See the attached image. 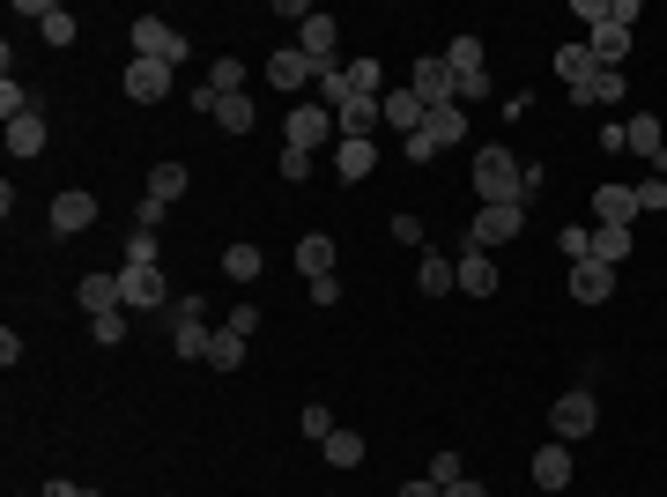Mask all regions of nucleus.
Wrapping results in <instances>:
<instances>
[{
	"label": "nucleus",
	"instance_id": "nucleus-1",
	"mask_svg": "<svg viewBox=\"0 0 667 497\" xmlns=\"http://www.w3.org/2000/svg\"><path fill=\"white\" fill-rule=\"evenodd\" d=\"M519 178H527V164H519L504 142L475 149V194H482V208H490V200H519Z\"/></svg>",
	"mask_w": 667,
	"mask_h": 497
},
{
	"label": "nucleus",
	"instance_id": "nucleus-2",
	"mask_svg": "<svg viewBox=\"0 0 667 497\" xmlns=\"http://www.w3.org/2000/svg\"><path fill=\"white\" fill-rule=\"evenodd\" d=\"M460 134H468V112H460V104H438V112H423V126L408 134V156H416V164H430V156L452 149Z\"/></svg>",
	"mask_w": 667,
	"mask_h": 497
},
{
	"label": "nucleus",
	"instance_id": "nucleus-3",
	"mask_svg": "<svg viewBox=\"0 0 667 497\" xmlns=\"http://www.w3.org/2000/svg\"><path fill=\"white\" fill-rule=\"evenodd\" d=\"M519 230H527V208H519V200H490V208H482V216H475V230H468V246H512Z\"/></svg>",
	"mask_w": 667,
	"mask_h": 497
},
{
	"label": "nucleus",
	"instance_id": "nucleus-4",
	"mask_svg": "<svg viewBox=\"0 0 667 497\" xmlns=\"http://www.w3.org/2000/svg\"><path fill=\"white\" fill-rule=\"evenodd\" d=\"M134 60H164V68H178V60H186V38H178L164 15H134Z\"/></svg>",
	"mask_w": 667,
	"mask_h": 497
},
{
	"label": "nucleus",
	"instance_id": "nucleus-5",
	"mask_svg": "<svg viewBox=\"0 0 667 497\" xmlns=\"http://www.w3.org/2000/svg\"><path fill=\"white\" fill-rule=\"evenodd\" d=\"M296 52H304V60H312V68H342V23H334V15H304V30H296Z\"/></svg>",
	"mask_w": 667,
	"mask_h": 497
},
{
	"label": "nucleus",
	"instance_id": "nucleus-6",
	"mask_svg": "<svg viewBox=\"0 0 667 497\" xmlns=\"http://www.w3.org/2000/svg\"><path fill=\"white\" fill-rule=\"evenodd\" d=\"M164 298H171L164 268H119V304H126V312H156Z\"/></svg>",
	"mask_w": 667,
	"mask_h": 497
},
{
	"label": "nucleus",
	"instance_id": "nucleus-7",
	"mask_svg": "<svg viewBox=\"0 0 667 497\" xmlns=\"http://www.w3.org/2000/svg\"><path fill=\"white\" fill-rule=\"evenodd\" d=\"M408 90H416V97L430 104V112H438V104H452V97H460V75L445 68V52H438V60L423 52V60H416V75H408Z\"/></svg>",
	"mask_w": 667,
	"mask_h": 497
},
{
	"label": "nucleus",
	"instance_id": "nucleus-8",
	"mask_svg": "<svg viewBox=\"0 0 667 497\" xmlns=\"http://www.w3.org/2000/svg\"><path fill=\"white\" fill-rule=\"evenodd\" d=\"M208 312H200V290L194 298H178V327H171V342H178V356H194V364H208Z\"/></svg>",
	"mask_w": 667,
	"mask_h": 497
},
{
	"label": "nucleus",
	"instance_id": "nucleus-9",
	"mask_svg": "<svg viewBox=\"0 0 667 497\" xmlns=\"http://www.w3.org/2000/svg\"><path fill=\"white\" fill-rule=\"evenodd\" d=\"M623 149L645 156L653 172H667V142H660V120H653V112H630V120H623Z\"/></svg>",
	"mask_w": 667,
	"mask_h": 497
},
{
	"label": "nucleus",
	"instance_id": "nucleus-10",
	"mask_svg": "<svg viewBox=\"0 0 667 497\" xmlns=\"http://www.w3.org/2000/svg\"><path fill=\"white\" fill-rule=\"evenodd\" d=\"M593 423H601V408H593L586 386H579V394H564L556 408H549V431H556V438H586Z\"/></svg>",
	"mask_w": 667,
	"mask_h": 497
},
{
	"label": "nucleus",
	"instance_id": "nucleus-11",
	"mask_svg": "<svg viewBox=\"0 0 667 497\" xmlns=\"http://www.w3.org/2000/svg\"><path fill=\"white\" fill-rule=\"evenodd\" d=\"M126 97L134 104H164L171 97V68H164V60H126Z\"/></svg>",
	"mask_w": 667,
	"mask_h": 497
},
{
	"label": "nucleus",
	"instance_id": "nucleus-12",
	"mask_svg": "<svg viewBox=\"0 0 667 497\" xmlns=\"http://www.w3.org/2000/svg\"><path fill=\"white\" fill-rule=\"evenodd\" d=\"M571 298L579 304H608L616 298V268H608V260H571Z\"/></svg>",
	"mask_w": 667,
	"mask_h": 497
},
{
	"label": "nucleus",
	"instance_id": "nucleus-13",
	"mask_svg": "<svg viewBox=\"0 0 667 497\" xmlns=\"http://www.w3.org/2000/svg\"><path fill=\"white\" fill-rule=\"evenodd\" d=\"M452 275H460V290H468V298H497V260L482 246L460 252V260H452Z\"/></svg>",
	"mask_w": 667,
	"mask_h": 497
},
{
	"label": "nucleus",
	"instance_id": "nucleus-14",
	"mask_svg": "<svg viewBox=\"0 0 667 497\" xmlns=\"http://www.w3.org/2000/svg\"><path fill=\"white\" fill-rule=\"evenodd\" d=\"M326 134H334V112L326 104H296L290 112V149H320Z\"/></svg>",
	"mask_w": 667,
	"mask_h": 497
},
{
	"label": "nucleus",
	"instance_id": "nucleus-15",
	"mask_svg": "<svg viewBox=\"0 0 667 497\" xmlns=\"http://www.w3.org/2000/svg\"><path fill=\"white\" fill-rule=\"evenodd\" d=\"M268 82L274 90H304V82H320V68H312L296 45H282V52H268Z\"/></svg>",
	"mask_w": 667,
	"mask_h": 497
},
{
	"label": "nucleus",
	"instance_id": "nucleus-16",
	"mask_svg": "<svg viewBox=\"0 0 667 497\" xmlns=\"http://www.w3.org/2000/svg\"><path fill=\"white\" fill-rule=\"evenodd\" d=\"M74 298H82V312H90V320L126 312V304H119V275H82V282H74Z\"/></svg>",
	"mask_w": 667,
	"mask_h": 497
},
{
	"label": "nucleus",
	"instance_id": "nucleus-17",
	"mask_svg": "<svg viewBox=\"0 0 667 497\" xmlns=\"http://www.w3.org/2000/svg\"><path fill=\"white\" fill-rule=\"evenodd\" d=\"M97 224V194H60L52 200V230L60 238H74V230H90Z\"/></svg>",
	"mask_w": 667,
	"mask_h": 497
},
{
	"label": "nucleus",
	"instance_id": "nucleus-18",
	"mask_svg": "<svg viewBox=\"0 0 667 497\" xmlns=\"http://www.w3.org/2000/svg\"><path fill=\"white\" fill-rule=\"evenodd\" d=\"M423 112H430V104H423L416 90H386V97H378V120H386V126H400V134H416V126H423Z\"/></svg>",
	"mask_w": 667,
	"mask_h": 497
},
{
	"label": "nucleus",
	"instance_id": "nucleus-19",
	"mask_svg": "<svg viewBox=\"0 0 667 497\" xmlns=\"http://www.w3.org/2000/svg\"><path fill=\"white\" fill-rule=\"evenodd\" d=\"M534 483H542V490H571V446L564 438H549V446L534 453Z\"/></svg>",
	"mask_w": 667,
	"mask_h": 497
},
{
	"label": "nucleus",
	"instance_id": "nucleus-20",
	"mask_svg": "<svg viewBox=\"0 0 667 497\" xmlns=\"http://www.w3.org/2000/svg\"><path fill=\"white\" fill-rule=\"evenodd\" d=\"M586 52H593V68H623V52H630V30H623V23H593Z\"/></svg>",
	"mask_w": 667,
	"mask_h": 497
},
{
	"label": "nucleus",
	"instance_id": "nucleus-21",
	"mask_svg": "<svg viewBox=\"0 0 667 497\" xmlns=\"http://www.w3.org/2000/svg\"><path fill=\"white\" fill-rule=\"evenodd\" d=\"M593 216H601V224H638V194H630V186H616V178H608V186H601V194H593Z\"/></svg>",
	"mask_w": 667,
	"mask_h": 497
},
{
	"label": "nucleus",
	"instance_id": "nucleus-22",
	"mask_svg": "<svg viewBox=\"0 0 667 497\" xmlns=\"http://www.w3.org/2000/svg\"><path fill=\"white\" fill-rule=\"evenodd\" d=\"M445 68H452L460 82L490 75V52H482V38H452V45H445Z\"/></svg>",
	"mask_w": 667,
	"mask_h": 497
},
{
	"label": "nucleus",
	"instance_id": "nucleus-23",
	"mask_svg": "<svg viewBox=\"0 0 667 497\" xmlns=\"http://www.w3.org/2000/svg\"><path fill=\"white\" fill-rule=\"evenodd\" d=\"M334 126H342V142H371V126H378V97H348L342 112H334Z\"/></svg>",
	"mask_w": 667,
	"mask_h": 497
},
{
	"label": "nucleus",
	"instance_id": "nucleus-24",
	"mask_svg": "<svg viewBox=\"0 0 667 497\" xmlns=\"http://www.w3.org/2000/svg\"><path fill=\"white\" fill-rule=\"evenodd\" d=\"M296 268H304V282H312V275H334V238H326V230H304V238H296Z\"/></svg>",
	"mask_w": 667,
	"mask_h": 497
},
{
	"label": "nucleus",
	"instance_id": "nucleus-25",
	"mask_svg": "<svg viewBox=\"0 0 667 497\" xmlns=\"http://www.w3.org/2000/svg\"><path fill=\"white\" fill-rule=\"evenodd\" d=\"M623 90H630V82H623L616 68H593V75L579 82V90H571V97H579V104H623Z\"/></svg>",
	"mask_w": 667,
	"mask_h": 497
},
{
	"label": "nucleus",
	"instance_id": "nucleus-26",
	"mask_svg": "<svg viewBox=\"0 0 667 497\" xmlns=\"http://www.w3.org/2000/svg\"><path fill=\"white\" fill-rule=\"evenodd\" d=\"M208 364H216V372H238V364H246V334H238V327H216V334H208Z\"/></svg>",
	"mask_w": 667,
	"mask_h": 497
},
{
	"label": "nucleus",
	"instance_id": "nucleus-27",
	"mask_svg": "<svg viewBox=\"0 0 667 497\" xmlns=\"http://www.w3.org/2000/svg\"><path fill=\"white\" fill-rule=\"evenodd\" d=\"M334 172H342L348 186H356V178H371V172H378V149H371V142H342V149H334Z\"/></svg>",
	"mask_w": 667,
	"mask_h": 497
},
{
	"label": "nucleus",
	"instance_id": "nucleus-28",
	"mask_svg": "<svg viewBox=\"0 0 667 497\" xmlns=\"http://www.w3.org/2000/svg\"><path fill=\"white\" fill-rule=\"evenodd\" d=\"M8 149H15V156H38V149H45V112H23V120H8Z\"/></svg>",
	"mask_w": 667,
	"mask_h": 497
},
{
	"label": "nucleus",
	"instance_id": "nucleus-29",
	"mask_svg": "<svg viewBox=\"0 0 667 497\" xmlns=\"http://www.w3.org/2000/svg\"><path fill=\"white\" fill-rule=\"evenodd\" d=\"M586 260H608V268H616V260H630V224H601L593 230V252Z\"/></svg>",
	"mask_w": 667,
	"mask_h": 497
},
{
	"label": "nucleus",
	"instance_id": "nucleus-30",
	"mask_svg": "<svg viewBox=\"0 0 667 497\" xmlns=\"http://www.w3.org/2000/svg\"><path fill=\"white\" fill-rule=\"evenodd\" d=\"M416 282H423V298H445V290H460V275H452V260H438V252H423Z\"/></svg>",
	"mask_w": 667,
	"mask_h": 497
},
{
	"label": "nucleus",
	"instance_id": "nucleus-31",
	"mask_svg": "<svg viewBox=\"0 0 667 497\" xmlns=\"http://www.w3.org/2000/svg\"><path fill=\"white\" fill-rule=\"evenodd\" d=\"M320 453H326V468H364V438L356 431H334Z\"/></svg>",
	"mask_w": 667,
	"mask_h": 497
},
{
	"label": "nucleus",
	"instance_id": "nucleus-32",
	"mask_svg": "<svg viewBox=\"0 0 667 497\" xmlns=\"http://www.w3.org/2000/svg\"><path fill=\"white\" fill-rule=\"evenodd\" d=\"M178 194H186V164H156V172H148V200H164V208H171Z\"/></svg>",
	"mask_w": 667,
	"mask_h": 497
},
{
	"label": "nucleus",
	"instance_id": "nucleus-33",
	"mask_svg": "<svg viewBox=\"0 0 667 497\" xmlns=\"http://www.w3.org/2000/svg\"><path fill=\"white\" fill-rule=\"evenodd\" d=\"M208 90H216V97H246V60H216V68H208Z\"/></svg>",
	"mask_w": 667,
	"mask_h": 497
},
{
	"label": "nucleus",
	"instance_id": "nucleus-34",
	"mask_svg": "<svg viewBox=\"0 0 667 497\" xmlns=\"http://www.w3.org/2000/svg\"><path fill=\"white\" fill-rule=\"evenodd\" d=\"M216 120H222V134H252V120H260V112H252V97H222Z\"/></svg>",
	"mask_w": 667,
	"mask_h": 497
},
{
	"label": "nucleus",
	"instance_id": "nucleus-35",
	"mask_svg": "<svg viewBox=\"0 0 667 497\" xmlns=\"http://www.w3.org/2000/svg\"><path fill=\"white\" fill-rule=\"evenodd\" d=\"M556 75H564L571 90H579V82L593 75V52H586V45H564V52H556Z\"/></svg>",
	"mask_w": 667,
	"mask_h": 497
},
{
	"label": "nucleus",
	"instance_id": "nucleus-36",
	"mask_svg": "<svg viewBox=\"0 0 667 497\" xmlns=\"http://www.w3.org/2000/svg\"><path fill=\"white\" fill-rule=\"evenodd\" d=\"M222 275H230V282H252V275H260V246H230L222 252Z\"/></svg>",
	"mask_w": 667,
	"mask_h": 497
},
{
	"label": "nucleus",
	"instance_id": "nucleus-37",
	"mask_svg": "<svg viewBox=\"0 0 667 497\" xmlns=\"http://www.w3.org/2000/svg\"><path fill=\"white\" fill-rule=\"evenodd\" d=\"M156 260H164V252H156V230H134V238H126V268H156Z\"/></svg>",
	"mask_w": 667,
	"mask_h": 497
},
{
	"label": "nucleus",
	"instance_id": "nucleus-38",
	"mask_svg": "<svg viewBox=\"0 0 667 497\" xmlns=\"http://www.w3.org/2000/svg\"><path fill=\"white\" fill-rule=\"evenodd\" d=\"M334 431H342V423H334V408H326V401H312V408H304V438H334Z\"/></svg>",
	"mask_w": 667,
	"mask_h": 497
},
{
	"label": "nucleus",
	"instance_id": "nucleus-39",
	"mask_svg": "<svg viewBox=\"0 0 667 497\" xmlns=\"http://www.w3.org/2000/svg\"><path fill=\"white\" fill-rule=\"evenodd\" d=\"M348 90L356 97H378V60H348Z\"/></svg>",
	"mask_w": 667,
	"mask_h": 497
},
{
	"label": "nucleus",
	"instance_id": "nucleus-40",
	"mask_svg": "<svg viewBox=\"0 0 667 497\" xmlns=\"http://www.w3.org/2000/svg\"><path fill=\"white\" fill-rule=\"evenodd\" d=\"M460 453H430V483H438V490H452V483H460Z\"/></svg>",
	"mask_w": 667,
	"mask_h": 497
},
{
	"label": "nucleus",
	"instance_id": "nucleus-41",
	"mask_svg": "<svg viewBox=\"0 0 667 497\" xmlns=\"http://www.w3.org/2000/svg\"><path fill=\"white\" fill-rule=\"evenodd\" d=\"M45 45H74V15L67 8H52L45 15Z\"/></svg>",
	"mask_w": 667,
	"mask_h": 497
},
{
	"label": "nucleus",
	"instance_id": "nucleus-42",
	"mask_svg": "<svg viewBox=\"0 0 667 497\" xmlns=\"http://www.w3.org/2000/svg\"><path fill=\"white\" fill-rule=\"evenodd\" d=\"M90 334H97L104 349H112V342H126V312H104V320H90Z\"/></svg>",
	"mask_w": 667,
	"mask_h": 497
},
{
	"label": "nucleus",
	"instance_id": "nucleus-43",
	"mask_svg": "<svg viewBox=\"0 0 667 497\" xmlns=\"http://www.w3.org/2000/svg\"><path fill=\"white\" fill-rule=\"evenodd\" d=\"M282 178H290V186L296 178H312V149H282Z\"/></svg>",
	"mask_w": 667,
	"mask_h": 497
},
{
	"label": "nucleus",
	"instance_id": "nucleus-44",
	"mask_svg": "<svg viewBox=\"0 0 667 497\" xmlns=\"http://www.w3.org/2000/svg\"><path fill=\"white\" fill-rule=\"evenodd\" d=\"M312 304H342V275H312Z\"/></svg>",
	"mask_w": 667,
	"mask_h": 497
},
{
	"label": "nucleus",
	"instance_id": "nucleus-45",
	"mask_svg": "<svg viewBox=\"0 0 667 497\" xmlns=\"http://www.w3.org/2000/svg\"><path fill=\"white\" fill-rule=\"evenodd\" d=\"M638 194V208H667V178H645V186H630Z\"/></svg>",
	"mask_w": 667,
	"mask_h": 497
},
{
	"label": "nucleus",
	"instance_id": "nucleus-46",
	"mask_svg": "<svg viewBox=\"0 0 667 497\" xmlns=\"http://www.w3.org/2000/svg\"><path fill=\"white\" fill-rule=\"evenodd\" d=\"M556 246H564V260H586V252H593V230H564Z\"/></svg>",
	"mask_w": 667,
	"mask_h": 497
},
{
	"label": "nucleus",
	"instance_id": "nucleus-47",
	"mask_svg": "<svg viewBox=\"0 0 667 497\" xmlns=\"http://www.w3.org/2000/svg\"><path fill=\"white\" fill-rule=\"evenodd\" d=\"M394 246H423V224H416V216H394Z\"/></svg>",
	"mask_w": 667,
	"mask_h": 497
},
{
	"label": "nucleus",
	"instance_id": "nucleus-48",
	"mask_svg": "<svg viewBox=\"0 0 667 497\" xmlns=\"http://www.w3.org/2000/svg\"><path fill=\"white\" fill-rule=\"evenodd\" d=\"M394 497H445V490H438V483H430V475H416V483H400Z\"/></svg>",
	"mask_w": 667,
	"mask_h": 497
},
{
	"label": "nucleus",
	"instance_id": "nucleus-49",
	"mask_svg": "<svg viewBox=\"0 0 667 497\" xmlns=\"http://www.w3.org/2000/svg\"><path fill=\"white\" fill-rule=\"evenodd\" d=\"M38 497H97V490H82V483H45Z\"/></svg>",
	"mask_w": 667,
	"mask_h": 497
},
{
	"label": "nucleus",
	"instance_id": "nucleus-50",
	"mask_svg": "<svg viewBox=\"0 0 667 497\" xmlns=\"http://www.w3.org/2000/svg\"><path fill=\"white\" fill-rule=\"evenodd\" d=\"M445 497H490V490H482V483H468V475H460V483H452V490H445Z\"/></svg>",
	"mask_w": 667,
	"mask_h": 497
}]
</instances>
